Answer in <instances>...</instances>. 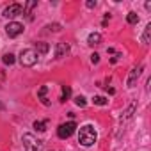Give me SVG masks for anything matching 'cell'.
Here are the masks:
<instances>
[{
  "label": "cell",
  "instance_id": "6da1fadb",
  "mask_svg": "<svg viewBox=\"0 0 151 151\" xmlns=\"http://www.w3.org/2000/svg\"><path fill=\"white\" fill-rule=\"evenodd\" d=\"M96 139H98V135H96V132H94V128H93L91 124H86V126L80 128V132H78V142H80L84 147L93 146V144L96 142Z\"/></svg>",
  "mask_w": 151,
  "mask_h": 151
},
{
  "label": "cell",
  "instance_id": "7a4b0ae2",
  "mask_svg": "<svg viewBox=\"0 0 151 151\" xmlns=\"http://www.w3.org/2000/svg\"><path fill=\"white\" fill-rule=\"evenodd\" d=\"M22 142L25 151H43V140H37L32 133H23Z\"/></svg>",
  "mask_w": 151,
  "mask_h": 151
},
{
  "label": "cell",
  "instance_id": "3957f363",
  "mask_svg": "<svg viewBox=\"0 0 151 151\" xmlns=\"http://www.w3.org/2000/svg\"><path fill=\"white\" fill-rule=\"evenodd\" d=\"M37 59H39V55H37L32 48L23 50V52L20 53V64H22V66H25V68H32V66L37 62Z\"/></svg>",
  "mask_w": 151,
  "mask_h": 151
},
{
  "label": "cell",
  "instance_id": "277c9868",
  "mask_svg": "<svg viewBox=\"0 0 151 151\" xmlns=\"http://www.w3.org/2000/svg\"><path fill=\"white\" fill-rule=\"evenodd\" d=\"M75 130H77V123L69 121V123H64L57 128V135H59V139H69L75 133Z\"/></svg>",
  "mask_w": 151,
  "mask_h": 151
},
{
  "label": "cell",
  "instance_id": "5b68a950",
  "mask_svg": "<svg viewBox=\"0 0 151 151\" xmlns=\"http://www.w3.org/2000/svg\"><path fill=\"white\" fill-rule=\"evenodd\" d=\"M22 14H23V6L22 4H11L4 9V16L7 20H13L16 16H22Z\"/></svg>",
  "mask_w": 151,
  "mask_h": 151
},
{
  "label": "cell",
  "instance_id": "8992f818",
  "mask_svg": "<svg viewBox=\"0 0 151 151\" xmlns=\"http://www.w3.org/2000/svg\"><path fill=\"white\" fill-rule=\"evenodd\" d=\"M22 32H23V23H20V22H9L6 25V34L9 37H18Z\"/></svg>",
  "mask_w": 151,
  "mask_h": 151
},
{
  "label": "cell",
  "instance_id": "52a82bcc",
  "mask_svg": "<svg viewBox=\"0 0 151 151\" xmlns=\"http://www.w3.org/2000/svg\"><path fill=\"white\" fill-rule=\"evenodd\" d=\"M140 71H142V66L133 68V69L130 71L128 80H126V87H135V84H137V80H139V77H140Z\"/></svg>",
  "mask_w": 151,
  "mask_h": 151
},
{
  "label": "cell",
  "instance_id": "ba28073f",
  "mask_svg": "<svg viewBox=\"0 0 151 151\" xmlns=\"http://www.w3.org/2000/svg\"><path fill=\"white\" fill-rule=\"evenodd\" d=\"M68 52H69V45L68 43H57V46H55V59L66 57Z\"/></svg>",
  "mask_w": 151,
  "mask_h": 151
},
{
  "label": "cell",
  "instance_id": "9c48e42d",
  "mask_svg": "<svg viewBox=\"0 0 151 151\" xmlns=\"http://www.w3.org/2000/svg\"><path fill=\"white\" fill-rule=\"evenodd\" d=\"M101 43V36L98 34V32H93V34H89V37H87V45H91V46H96V45H100Z\"/></svg>",
  "mask_w": 151,
  "mask_h": 151
},
{
  "label": "cell",
  "instance_id": "30bf717a",
  "mask_svg": "<svg viewBox=\"0 0 151 151\" xmlns=\"http://www.w3.org/2000/svg\"><path fill=\"white\" fill-rule=\"evenodd\" d=\"M36 6H37V2H36V0H29V2L23 6V14H27L29 18H32V16H30V13H32V9H34Z\"/></svg>",
  "mask_w": 151,
  "mask_h": 151
},
{
  "label": "cell",
  "instance_id": "8fae6325",
  "mask_svg": "<svg viewBox=\"0 0 151 151\" xmlns=\"http://www.w3.org/2000/svg\"><path fill=\"white\" fill-rule=\"evenodd\" d=\"M135 109H137V103H132V105H130V107L124 110V116H121V121H123V119H124V121H126V119H130V117L133 116Z\"/></svg>",
  "mask_w": 151,
  "mask_h": 151
},
{
  "label": "cell",
  "instance_id": "7c38bea8",
  "mask_svg": "<svg viewBox=\"0 0 151 151\" xmlns=\"http://www.w3.org/2000/svg\"><path fill=\"white\" fill-rule=\"evenodd\" d=\"M48 50H50V46L46 45V43H36V53L39 55V53H48Z\"/></svg>",
  "mask_w": 151,
  "mask_h": 151
},
{
  "label": "cell",
  "instance_id": "4fadbf2b",
  "mask_svg": "<svg viewBox=\"0 0 151 151\" xmlns=\"http://www.w3.org/2000/svg\"><path fill=\"white\" fill-rule=\"evenodd\" d=\"M149 36H151V23H147L146 29H144V34H142V43H144V45L149 43Z\"/></svg>",
  "mask_w": 151,
  "mask_h": 151
},
{
  "label": "cell",
  "instance_id": "5bb4252c",
  "mask_svg": "<svg viewBox=\"0 0 151 151\" xmlns=\"http://www.w3.org/2000/svg\"><path fill=\"white\" fill-rule=\"evenodd\" d=\"M69 96H71V87H69V86H62V94H60V101L64 103V101H66V100H68Z\"/></svg>",
  "mask_w": 151,
  "mask_h": 151
},
{
  "label": "cell",
  "instance_id": "9a60e30c",
  "mask_svg": "<svg viewBox=\"0 0 151 151\" xmlns=\"http://www.w3.org/2000/svg\"><path fill=\"white\" fill-rule=\"evenodd\" d=\"M126 22L130 23V25H137L139 23V16H137V13H128V16H126Z\"/></svg>",
  "mask_w": 151,
  "mask_h": 151
},
{
  "label": "cell",
  "instance_id": "2e32d148",
  "mask_svg": "<svg viewBox=\"0 0 151 151\" xmlns=\"http://www.w3.org/2000/svg\"><path fill=\"white\" fill-rule=\"evenodd\" d=\"M14 60H16V59H14V55H13V53H6V55L2 57V62H4L6 66H13V64H14Z\"/></svg>",
  "mask_w": 151,
  "mask_h": 151
},
{
  "label": "cell",
  "instance_id": "e0dca14e",
  "mask_svg": "<svg viewBox=\"0 0 151 151\" xmlns=\"http://www.w3.org/2000/svg\"><path fill=\"white\" fill-rule=\"evenodd\" d=\"M93 103H94V105H100V107H105V105L109 103V100H107L105 96H94V98H93Z\"/></svg>",
  "mask_w": 151,
  "mask_h": 151
},
{
  "label": "cell",
  "instance_id": "ac0fdd59",
  "mask_svg": "<svg viewBox=\"0 0 151 151\" xmlns=\"http://www.w3.org/2000/svg\"><path fill=\"white\" fill-rule=\"evenodd\" d=\"M75 103H77L80 109H84V107L87 105V101H86V98H84V96H77V98H75Z\"/></svg>",
  "mask_w": 151,
  "mask_h": 151
},
{
  "label": "cell",
  "instance_id": "d6986e66",
  "mask_svg": "<svg viewBox=\"0 0 151 151\" xmlns=\"http://www.w3.org/2000/svg\"><path fill=\"white\" fill-rule=\"evenodd\" d=\"M48 93V87L46 86H43V87H39V91H37V96H39V100H43V98H46L45 94Z\"/></svg>",
  "mask_w": 151,
  "mask_h": 151
},
{
  "label": "cell",
  "instance_id": "ffe728a7",
  "mask_svg": "<svg viewBox=\"0 0 151 151\" xmlns=\"http://www.w3.org/2000/svg\"><path fill=\"white\" fill-rule=\"evenodd\" d=\"M45 126H46L45 123H41V121H34V128H36L37 132H45V130H46Z\"/></svg>",
  "mask_w": 151,
  "mask_h": 151
},
{
  "label": "cell",
  "instance_id": "44dd1931",
  "mask_svg": "<svg viewBox=\"0 0 151 151\" xmlns=\"http://www.w3.org/2000/svg\"><path fill=\"white\" fill-rule=\"evenodd\" d=\"M46 29H50V30H53V32H59V30H60V25H59V23H53V25H48Z\"/></svg>",
  "mask_w": 151,
  "mask_h": 151
},
{
  "label": "cell",
  "instance_id": "7402d4cb",
  "mask_svg": "<svg viewBox=\"0 0 151 151\" xmlns=\"http://www.w3.org/2000/svg\"><path fill=\"white\" fill-rule=\"evenodd\" d=\"M91 62H93V64H98V62H100V55H98V53H93V55H91Z\"/></svg>",
  "mask_w": 151,
  "mask_h": 151
},
{
  "label": "cell",
  "instance_id": "603a6c76",
  "mask_svg": "<svg viewBox=\"0 0 151 151\" xmlns=\"http://www.w3.org/2000/svg\"><path fill=\"white\" fill-rule=\"evenodd\" d=\"M86 6H87L89 9H93V7H96V0H87V2H86Z\"/></svg>",
  "mask_w": 151,
  "mask_h": 151
}]
</instances>
